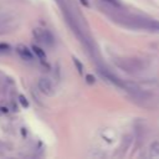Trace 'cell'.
<instances>
[{"mask_svg": "<svg viewBox=\"0 0 159 159\" xmlns=\"http://www.w3.org/2000/svg\"><path fill=\"white\" fill-rule=\"evenodd\" d=\"M32 35L35 37V40L45 46H52L55 43V39L52 36V34L46 30V29H41V27H35L32 30Z\"/></svg>", "mask_w": 159, "mask_h": 159, "instance_id": "277c9868", "label": "cell"}, {"mask_svg": "<svg viewBox=\"0 0 159 159\" xmlns=\"http://www.w3.org/2000/svg\"><path fill=\"white\" fill-rule=\"evenodd\" d=\"M120 87H123L129 94H130V97L132 98H134V101H140V102H143V103H145L148 99H149V94L145 92V91H143L138 84H135V83H132V82H122L120 83Z\"/></svg>", "mask_w": 159, "mask_h": 159, "instance_id": "3957f363", "label": "cell"}, {"mask_svg": "<svg viewBox=\"0 0 159 159\" xmlns=\"http://www.w3.org/2000/svg\"><path fill=\"white\" fill-rule=\"evenodd\" d=\"M114 63L118 68L129 75H138L145 68L144 61L137 57H117L114 58Z\"/></svg>", "mask_w": 159, "mask_h": 159, "instance_id": "7a4b0ae2", "label": "cell"}, {"mask_svg": "<svg viewBox=\"0 0 159 159\" xmlns=\"http://www.w3.org/2000/svg\"><path fill=\"white\" fill-rule=\"evenodd\" d=\"M19 101H20L22 107H29V102H27V99L24 96H19Z\"/></svg>", "mask_w": 159, "mask_h": 159, "instance_id": "4fadbf2b", "label": "cell"}, {"mask_svg": "<svg viewBox=\"0 0 159 159\" xmlns=\"http://www.w3.org/2000/svg\"><path fill=\"white\" fill-rule=\"evenodd\" d=\"M0 147H1V143H0Z\"/></svg>", "mask_w": 159, "mask_h": 159, "instance_id": "2e32d148", "label": "cell"}, {"mask_svg": "<svg viewBox=\"0 0 159 159\" xmlns=\"http://www.w3.org/2000/svg\"><path fill=\"white\" fill-rule=\"evenodd\" d=\"M10 29H11V27H10L7 24H5V22L0 21V35H2V34H5V32L10 31Z\"/></svg>", "mask_w": 159, "mask_h": 159, "instance_id": "8fae6325", "label": "cell"}, {"mask_svg": "<svg viewBox=\"0 0 159 159\" xmlns=\"http://www.w3.org/2000/svg\"><path fill=\"white\" fill-rule=\"evenodd\" d=\"M150 154L153 157H159V142H154L150 145Z\"/></svg>", "mask_w": 159, "mask_h": 159, "instance_id": "ba28073f", "label": "cell"}, {"mask_svg": "<svg viewBox=\"0 0 159 159\" xmlns=\"http://www.w3.org/2000/svg\"><path fill=\"white\" fill-rule=\"evenodd\" d=\"M104 4H108L111 6H114V7H123L122 6V2L119 0H102Z\"/></svg>", "mask_w": 159, "mask_h": 159, "instance_id": "9c48e42d", "label": "cell"}, {"mask_svg": "<svg viewBox=\"0 0 159 159\" xmlns=\"http://www.w3.org/2000/svg\"><path fill=\"white\" fill-rule=\"evenodd\" d=\"M73 63L76 65V67H77V70H78V72L80 73H82L83 72V66H82V63L78 61V58H76V57H73Z\"/></svg>", "mask_w": 159, "mask_h": 159, "instance_id": "7c38bea8", "label": "cell"}, {"mask_svg": "<svg viewBox=\"0 0 159 159\" xmlns=\"http://www.w3.org/2000/svg\"><path fill=\"white\" fill-rule=\"evenodd\" d=\"M10 46L7 43H0V55H5L10 52Z\"/></svg>", "mask_w": 159, "mask_h": 159, "instance_id": "30bf717a", "label": "cell"}, {"mask_svg": "<svg viewBox=\"0 0 159 159\" xmlns=\"http://www.w3.org/2000/svg\"><path fill=\"white\" fill-rule=\"evenodd\" d=\"M81 1V4H83L84 6H88L89 5V2H88V0H80Z\"/></svg>", "mask_w": 159, "mask_h": 159, "instance_id": "9a60e30c", "label": "cell"}, {"mask_svg": "<svg viewBox=\"0 0 159 159\" xmlns=\"http://www.w3.org/2000/svg\"><path fill=\"white\" fill-rule=\"evenodd\" d=\"M86 78H87V82H88V83H93V82H94V78H93L92 75H87Z\"/></svg>", "mask_w": 159, "mask_h": 159, "instance_id": "5bb4252c", "label": "cell"}, {"mask_svg": "<svg viewBox=\"0 0 159 159\" xmlns=\"http://www.w3.org/2000/svg\"><path fill=\"white\" fill-rule=\"evenodd\" d=\"M37 87H39L40 92L46 94V96H53L55 94V87H53L51 80L47 77H41L37 82Z\"/></svg>", "mask_w": 159, "mask_h": 159, "instance_id": "5b68a950", "label": "cell"}, {"mask_svg": "<svg viewBox=\"0 0 159 159\" xmlns=\"http://www.w3.org/2000/svg\"><path fill=\"white\" fill-rule=\"evenodd\" d=\"M16 52L19 53V56L22 58V60H26V61H31L34 58L32 56V52L25 46V45H19L16 47Z\"/></svg>", "mask_w": 159, "mask_h": 159, "instance_id": "8992f818", "label": "cell"}, {"mask_svg": "<svg viewBox=\"0 0 159 159\" xmlns=\"http://www.w3.org/2000/svg\"><path fill=\"white\" fill-rule=\"evenodd\" d=\"M32 51H34V53L41 60V61H43V60H46V53H45V51L42 50V48H40L39 46H32Z\"/></svg>", "mask_w": 159, "mask_h": 159, "instance_id": "52a82bcc", "label": "cell"}, {"mask_svg": "<svg viewBox=\"0 0 159 159\" xmlns=\"http://www.w3.org/2000/svg\"><path fill=\"white\" fill-rule=\"evenodd\" d=\"M107 5V4H106ZM122 10V7H114V6H106L103 7V11L117 24L125 26V27H132V29H144L148 31H154V32H159V20H154V19H148L144 16H139V15H132V14H127Z\"/></svg>", "mask_w": 159, "mask_h": 159, "instance_id": "6da1fadb", "label": "cell"}]
</instances>
